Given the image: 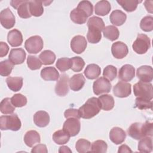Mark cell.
I'll use <instances>...</instances> for the list:
<instances>
[{
  "mask_svg": "<svg viewBox=\"0 0 153 153\" xmlns=\"http://www.w3.org/2000/svg\"><path fill=\"white\" fill-rule=\"evenodd\" d=\"M152 129L153 124L149 121L144 123H134L131 124L128 128L127 134L134 139L140 140L145 137H152Z\"/></svg>",
  "mask_w": 153,
  "mask_h": 153,
  "instance_id": "6da1fadb",
  "label": "cell"
},
{
  "mask_svg": "<svg viewBox=\"0 0 153 153\" xmlns=\"http://www.w3.org/2000/svg\"><path fill=\"white\" fill-rule=\"evenodd\" d=\"M101 109L98 98L93 97L89 98L86 102L79 109V114L81 118L90 119L98 114Z\"/></svg>",
  "mask_w": 153,
  "mask_h": 153,
  "instance_id": "7a4b0ae2",
  "label": "cell"
},
{
  "mask_svg": "<svg viewBox=\"0 0 153 153\" xmlns=\"http://www.w3.org/2000/svg\"><path fill=\"white\" fill-rule=\"evenodd\" d=\"M22 123L17 114L2 115L0 117V127L1 130H11L18 131L20 129Z\"/></svg>",
  "mask_w": 153,
  "mask_h": 153,
  "instance_id": "3957f363",
  "label": "cell"
},
{
  "mask_svg": "<svg viewBox=\"0 0 153 153\" xmlns=\"http://www.w3.org/2000/svg\"><path fill=\"white\" fill-rule=\"evenodd\" d=\"M134 96L151 100L153 97L152 85L149 82L139 81L133 86Z\"/></svg>",
  "mask_w": 153,
  "mask_h": 153,
  "instance_id": "277c9868",
  "label": "cell"
},
{
  "mask_svg": "<svg viewBox=\"0 0 153 153\" xmlns=\"http://www.w3.org/2000/svg\"><path fill=\"white\" fill-rule=\"evenodd\" d=\"M151 46L149 38L145 34H138L136 39L132 45L133 50L139 54H143L147 52Z\"/></svg>",
  "mask_w": 153,
  "mask_h": 153,
  "instance_id": "5b68a950",
  "label": "cell"
},
{
  "mask_svg": "<svg viewBox=\"0 0 153 153\" xmlns=\"http://www.w3.org/2000/svg\"><path fill=\"white\" fill-rule=\"evenodd\" d=\"M44 46L42 38L38 35H34L27 39L25 42L26 51L30 54H37L40 52Z\"/></svg>",
  "mask_w": 153,
  "mask_h": 153,
  "instance_id": "8992f818",
  "label": "cell"
},
{
  "mask_svg": "<svg viewBox=\"0 0 153 153\" xmlns=\"http://www.w3.org/2000/svg\"><path fill=\"white\" fill-rule=\"evenodd\" d=\"M111 87L112 85L110 81L104 77L99 78L93 84V90L96 95L108 93L110 92Z\"/></svg>",
  "mask_w": 153,
  "mask_h": 153,
  "instance_id": "52a82bcc",
  "label": "cell"
},
{
  "mask_svg": "<svg viewBox=\"0 0 153 153\" xmlns=\"http://www.w3.org/2000/svg\"><path fill=\"white\" fill-rule=\"evenodd\" d=\"M80 121L76 118H67L63 126V129L72 137L77 135L80 131Z\"/></svg>",
  "mask_w": 153,
  "mask_h": 153,
  "instance_id": "ba28073f",
  "label": "cell"
},
{
  "mask_svg": "<svg viewBox=\"0 0 153 153\" xmlns=\"http://www.w3.org/2000/svg\"><path fill=\"white\" fill-rule=\"evenodd\" d=\"M0 21L2 26L5 29L12 28L16 23L15 16L9 8L2 10L0 13Z\"/></svg>",
  "mask_w": 153,
  "mask_h": 153,
  "instance_id": "9c48e42d",
  "label": "cell"
},
{
  "mask_svg": "<svg viewBox=\"0 0 153 153\" xmlns=\"http://www.w3.org/2000/svg\"><path fill=\"white\" fill-rule=\"evenodd\" d=\"M131 93V85L130 83L119 81L113 88L114 94L118 97H128Z\"/></svg>",
  "mask_w": 153,
  "mask_h": 153,
  "instance_id": "30bf717a",
  "label": "cell"
},
{
  "mask_svg": "<svg viewBox=\"0 0 153 153\" xmlns=\"http://www.w3.org/2000/svg\"><path fill=\"white\" fill-rule=\"evenodd\" d=\"M69 76L64 74L60 77L55 86V92L59 96H65L69 92Z\"/></svg>",
  "mask_w": 153,
  "mask_h": 153,
  "instance_id": "8fae6325",
  "label": "cell"
},
{
  "mask_svg": "<svg viewBox=\"0 0 153 153\" xmlns=\"http://www.w3.org/2000/svg\"><path fill=\"white\" fill-rule=\"evenodd\" d=\"M87 42L84 36L82 35L75 36L71 41V50L76 54L84 52L87 47Z\"/></svg>",
  "mask_w": 153,
  "mask_h": 153,
  "instance_id": "7c38bea8",
  "label": "cell"
},
{
  "mask_svg": "<svg viewBox=\"0 0 153 153\" xmlns=\"http://www.w3.org/2000/svg\"><path fill=\"white\" fill-rule=\"evenodd\" d=\"M111 52L115 58L121 59L127 55L128 49L126 44L121 41H117L112 44Z\"/></svg>",
  "mask_w": 153,
  "mask_h": 153,
  "instance_id": "4fadbf2b",
  "label": "cell"
},
{
  "mask_svg": "<svg viewBox=\"0 0 153 153\" xmlns=\"http://www.w3.org/2000/svg\"><path fill=\"white\" fill-rule=\"evenodd\" d=\"M137 78L143 82H150L153 79V69L151 66L143 65L137 68L136 71Z\"/></svg>",
  "mask_w": 153,
  "mask_h": 153,
  "instance_id": "5bb4252c",
  "label": "cell"
},
{
  "mask_svg": "<svg viewBox=\"0 0 153 153\" xmlns=\"http://www.w3.org/2000/svg\"><path fill=\"white\" fill-rule=\"evenodd\" d=\"M135 76L134 68L129 64L123 65L119 71L118 78L123 81H130Z\"/></svg>",
  "mask_w": 153,
  "mask_h": 153,
  "instance_id": "9a60e30c",
  "label": "cell"
},
{
  "mask_svg": "<svg viewBox=\"0 0 153 153\" xmlns=\"http://www.w3.org/2000/svg\"><path fill=\"white\" fill-rule=\"evenodd\" d=\"M26 56V52L23 48H13L10 52L8 59L14 65H20L24 62Z\"/></svg>",
  "mask_w": 153,
  "mask_h": 153,
  "instance_id": "2e32d148",
  "label": "cell"
},
{
  "mask_svg": "<svg viewBox=\"0 0 153 153\" xmlns=\"http://www.w3.org/2000/svg\"><path fill=\"white\" fill-rule=\"evenodd\" d=\"M126 133L121 128L113 127L109 132L110 140L115 144L119 145L122 143L126 139Z\"/></svg>",
  "mask_w": 153,
  "mask_h": 153,
  "instance_id": "e0dca14e",
  "label": "cell"
},
{
  "mask_svg": "<svg viewBox=\"0 0 153 153\" xmlns=\"http://www.w3.org/2000/svg\"><path fill=\"white\" fill-rule=\"evenodd\" d=\"M88 17L86 13L78 7L74 8L70 13V18L71 20L78 25L85 23Z\"/></svg>",
  "mask_w": 153,
  "mask_h": 153,
  "instance_id": "ac0fdd59",
  "label": "cell"
},
{
  "mask_svg": "<svg viewBox=\"0 0 153 153\" xmlns=\"http://www.w3.org/2000/svg\"><path fill=\"white\" fill-rule=\"evenodd\" d=\"M7 41L11 47H19L23 42V36L20 30L14 29L10 30L7 35Z\"/></svg>",
  "mask_w": 153,
  "mask_h": 153,
  "instance_id": "d6986e66",
  "label": "cell"
},
{
  "mask_svg": "<svg viewBox=\"0 0 153 153\" xmlns=\"http://www.w3.org/2000/svg\"><path fill=\"white\" fill-rule=\"evenodd\" d=\"M85 82V79L82 74L74 75L69 79L70 88L75 91L80 90Z\"/></svg>",
  "mask_w": 153,
  "mask_h": 153,
  "instance_id": "ffe728a7",
  "label": "cell"
},
{
  "mask_svg": "<svg viewBox=\"0 0 153 153\" xmlns=\"http://www.w3.org/2000/svg\"><path fill=\"white\" fill-rule=\"evenodd\" d=\"M41 76L45 81H57L60 75L54 67L49 66L45 67L41 70Z\"/></svg>",
  "mask_w": 153,
  "mask_h": 153,
  "instance_id": "44dd1931",
  "label": "cell"
},
{
  "mask_svg": "<svg viewBox=\"0 0 153 153\" xmlns=\"http://www.w3.org/2000/svg\"><path fill=\"white\" fill-rule=\"evenodd\" d=\"M33 121L38 127H45L49 124L50 116L46 111H39L34 114Z\"/></svg>",
  "mask_w": 153,
  "mask_h": 153,
  "instance_id": "7402d4cb",
  "label": "cell"
},
{
  "mask_svg": "<svg viewBox=\"0 0 153 153\" xmlns=\"http://www.w3.org/2000/svg\"><path fill=\"white\" fill-rule=\"evenodd\" d=\"M109 19L112 24L120 26L125 23L127 19V16L123 11L120 10H115L111 13Z\"/></svg>",
  "mask_w": 153,
  "mask_h": 153,
  "instance_id": "603a6c76",
  "label": "cell"
},
{
  "mask_svg": "<svg viewBox=\"0 0 153 153\" xmlns=\"http://www.w3.org/2000/svg\"><path fill=\"white\" fill-rule=\"evenodd\" d=\"M40 141V135L35 130H29L25 134L24 142L29 147H32L34 145L39 143Z\"/></svg>",
  "mask_w": 153,
  "mask_h": 153,
  "instance_id": "cb8c5ba5",
  "label": "cell"
},
{
  "mask_svg": "<svg viewBox=\"0 0 153 153\" xmlns=\"http://www.w3.org/2000/svg\"><path fill=\"white\" fill-rule=\"evenodd\" d=\"M111 10V5L108 1H100L97 2L94 7V12L96 15L104 16L107 15Z\"/></svg>",
  "mask_w": 153,
  "mask_h": 153,
  "instance_id": "d4e9b609",
  "label": "cell"
},
{
  "mask_svg": "<svg viewBox=\"0 0 153 153\" xmlns=\"http://www.w3.org/2000/svg\"><path fill=\"white\" fill-rule=\"evenodd\" d=\"M101 109L104 111H110L113 109L114 106V97L109 94H103L98 98Z\"/></svg>",
  "mask_w": 153,
  "mask_h": 153,
  "instance_id": "484cf974",
  "label": "cell"
},
{
  "mask_svg": "<svg viewBox=\"0 0 153 153\" xmlns=\"http://www.w3.org/2000/svg\"><path fill=\"white\" fill-rule=\"evenodd\" d=\"M101 69L96 64H90L87 66L84 70V74L85 76L89 79H94L97 78L100 75Z\"/></svg>",
  "mask_w": 153,
  "mask_h": 153,
  "instance_id": "4316f807",
  "label": "cell"
},
{
  "mask_svg": "<svg viewBox=\"0 0 153 153\" xmlns=\"http://www.w3.org/2000/svg\"><path fill=\"white\" fill-rule=\"evenodd\" d=\"M29 8L30 14L35 17H39L44 13L42 1H29Z\"/></svg>",
  "mask_w": 153,
  "mask_h": 153,
  "instance_id": "83f0119b",
  "label": "cell"
},
{
  "mask_svg": "<svg viewBox=\"0 0 153 153\" xmlns=\"http://www.w3.org/2000/svg\"><path fill=\"white\" fill-rule=\"evenodd\" d=\"M22 77H12L9 76L6 79V83L8 87L13 91H19L23 86Z\"/></svg>",
  "mask_w": 153,
  "mask_h": 153,
  "instance_id": "f1b7e54d",
  "label": "cell"
},
{
  "mask_svg": "<svg viewBox=\"0 0 153 153\" xmlns=\"http://www.w3.org/2000/svg\"><path fill=\"white\" fill-rule=\"evenodd\" d=\"M137 149L141 152H151L152 150V137L147 136L140 139V141L138 143Z\"/></svg>",
  "mask_w": 153,
  "mask_h": 153,
  "instance_id": "f546056e",
  "label": "cell"
},
{
  "mask_svg": "<svg viewBox=\"0 0 153 153\" xmlns=\"http://www.w3.org/2000/svg\"><path fill=\"white\" fill-rule=\"evenodd\" d=\"M103 33L106 38L111 41L117 39L120 35V32L118 28L113 25H109L105 27L103 30Z\"/></svg>",
  "mask_w": 153,
  "mask_h": 153,
  "instance_id": "4dcf8cb0",
  "label": "cell"
},
{
  "mask_svg": "<svg viewBox=\"0 0 153 153\" xmlns=\"http://www.w3.org/2000/svg\"><path fill=\"white\" fill-rule=\"evenodd\" d=\"M70 137V135L63 129L59 130L53 133V140L58 145H64L69 140Z\"/></svg>",
  "mask_w": 153,
  "mask_h": 153,
  "instance_id": "1f68e13d",
  "label": "cell"
},
{
  "mask_svg": "<svg viewBox=\"0 0 153 153\" xmlns=\"http://www.w3.org/2000/svg\"><path fill=\"white\" fill-rule=\"evenodd\" d=\"M39 58L43 65H49L54 62L56 60V55L52 51L46 50L41 53L39 55Z\"/></svg>",
  "mask_w": 153,
  "mask_h": 153,
  "instance_id": "d6a6232c",
  "label": "cell"
},
{
  "mask_svg": "<svg viewBox=\"0 0 153 153\" xmlns=\"http://www.w3.org/2000/svg\"><path fill=\"white\" fill-rule=\"evenodd\" d=\"M87 24L88 29H96L102 31L105 28V23L103 20L102 19L97 16H92L90 17L88 20Z\"/></svg>",
  "mask_w": 153,
  "mask_h": 153,
  "instance_id": "836d02e7",
  "label": "cell"
},
{
  "mask_svg": "<svg viewBox=\"0 0 153 153\" xmlns=\"http://www.w3.org/2000/svg\"><path fill=\"white\" fill-rule=\"evenodd\" d=\"M0 111L4 114H11L14 112L15 106L12 104L10 98L6 97L1 102Z\"/></svg>",
  "mask_w": 153,
  "mask_h": 153,
  "instance_id": "e575fe53",
  "label": "cell"
},
{
  "mask_svg": "<svg viewBox=\"0 0 153 153\" xmlns=\"http://www.w3.org/2000/svg\"><path fill=\"white\" fill-rule=\"evenodd\" d=\"M117 2L125 11L132 12L136 9L138 4L141 1L137 0H117Z\"/></svg>",
  "mask_w": 153,
  "mask_h": 153,
  "instance_id": "d590c367",
  "label": "cell"
},
{
  "mask_svg": "<svg viewBox=\"0 0 153 153\" xmlns=\"http://www.w3.org/2000/svg\"><path fill=\"white\" fill-rule=\"evenodd\" d=\"M101 32L102 31L99 29L89 28L87 34L88 41L91 44L98 43L102 38Z\"/></svg>",
  "mask_w": 153,
  "mask_h": 153,
  "instance_id": "8d00e7d4",
  "label": "cell"
},
{
  "mask_svg": "<svg viewBox=\"0 0 153 153\" xmlns=\"http://www.w3.org/2000/svg\"><path fill=\"white\" fill-rule=\"evenodd\" d=\"M14 65L9 59H6L0 62V74L1 76L10 75L13 69Z\"/></svg>",
  "mask_w": 153,
  "mask_h": 153,
  "instance_id": "74e56055",
  "label": "cell"
},
{
  "mask_svg": "<svg viewBox=\"0 0 153 153\" xmlns=\"http://www.w3.org/2000/svg\"><path fill=\"white\" fill-rule=\"evenodd\" d=\"M75 149L79 153H85L90 152L91 143L84 139H79L76 141Z\"/></svg>",
  "mask_w": 153,
  "mask_h": 153,
  "instance_id": "f35d334b",
  "label": "cell"
},
{
  "mask_svg": "<svg viewBox=\"0 0 153 153\" xmlns=\"http://www.w3.org/2000/svg\"><path fill=\"white\" fill-rule=\"evenodd\" d=\"M108 145L102 140H97L93 142L91 145L90 152L104 153L107 151Z\"/></svg>",
  "mask_w": 153,
  "mask_h": 153,
  "instance_id": "ab89813d",
  "label": "cell"
},
{
  "mask_svg": "<svg viewBox=\"0 0 153 153\" xmlns=\"http://www.w3.org/2000/svg\"><path fill=\"white\" fill-rule=\"evenodd\" d=\"M71 59V69L74 72H80L84 67V60L78 56L72 57Z\"/></svg>",
  "mask_w": 153,
  "mask_h": 153,
  "instance_id": "60d3db41",
  "label": "cell"
},
{
  "mask_svg": "<svg viewBox=\"0 0 153 153\" xmlns=\"http://www.w3.org/2000/svg\"><path fill=\"white\" fill-rule=\"evenodd\" d=\"M140 27L145 32H151L153 30V17L151 16L144 17L140 21Z\"/></svg>",
  "mask_w": 153,
  "mask_h": 153,
  "instance_id": "b9f144b4",
  "label": "cell"
},
{
  "mask_svg": "<svg viewBox=\"0 0 153 153\" xmlns=\"http://www.w3.org/2000/svg\"><path fill=\"white\" fill-rule=\"evenodd\" d=\"M17 13L19 17L23 19H28L32 16L29 8V1H24L18 8Z\"/></svg>",
  "mask_w": 153,
  "mask_h": 153,
  "instance_id": "7bdbcfd3",
  "label": "cell"
},
{
  "mask_svg": "<svg viewBox=\"0 0 153 153\" xmlns=\"http://www.w3.org/2000/svg\"><path fill=\"white\" fill-rule=\"evenodd\" d=\"M12 104L17 108H21L25 106L27 103L26 97L20 93H17L12 96L11 98Z\"/></svg>",
  "mask_w": 153,
  "mask_h": 153,
  "instance_id": "ee69618b",
  "label": "cell"
},
{
  "mask_svg": "<svg viewBox=\"0 0 153 153\" xmlns=\"http://www.w3.org/2000/svg\"><path fill=\"white\" fill-rule=\"evenodd\" d=\"M117 75V68L112 65L106 66L103 72V75L104 78H106L109 81L114 80Z\"/></svg>",
  "mask_w": 153,
  "mask_h": 153,
  "instance_id": "f6af8a7d",
  "label": "cell"
},
{
  "mask_svg": "<svg viewBox=\"0 0 153 153\" xmlns=\"http://www.w3.org/2000/svg\"><path fill=\"white\" fill-rule=\"evenodd\" d=\"M42 62L39 59L35 56L29 55L27 58V65L31 70L39 69L42 66Z\"/></svg>",
  "mask_w": 153,
  "mask_h": 153,
  "instance_id": "bcb514c9",
  "label": "cell"
},
{
  "mask_svg": "<svg viewBox=\"0 0 153 153\" xmlns=\"http://www.w3.org/2000/svg\"><path fill=\"white\" fill-rule=\"evenodd\" d=\"M56 66L62 72H65L71 68V59L67 57H62L57 59Z\"/></svg>",
  "mask_w": 153,
  "mask_h": 153,
  "instance_id": "7dc6e473",
  "label": "cell"
},
{
  "mask_svg": "<svg viewBox=\"0 0 153 153\" xmlns=\"http://www.w3.org/2000/svg\"><path fill=\"white\" fill-rule=\"evenodd\" d=\"M152 101L148 99L137 97L135 100V106L141 110L146 109H152Z\"/></svg>",
  "mask_w": 153,
  "mask_h": 153,
  "instance_id": "c3c4849f",
  "label": "cell"
},
{
  "mask_svg": "<svg viewBox=\"0 0 153 153\" xmlns=\"http://www.w3.org/2000/svg\"><path fill=\"white\" fill-rule=\"evenodd\" d=\"M77 7L84 10L88 17H90L93 13V6L91 2L88 1H81L79 2Z\"/></svg>",
  "mask_w": 153,
  "mask_h": 153,
  "instance_id": "681fc988",
  "label": "cell"
},
{
  "mask_svg": "<svg viewBox=\"0 0 153 153\" xmlns=\"http://www.w3.org/2000/svg\"><path fill=\"white\" fill-rule=\"evenodd\" d=\"M64 116L66 119L69 118H76L79 119L81 118L78 109L75 108H69L66 109L64 112Z\"/></svg>",
  "mask_w": 153,
  "mask_h": 153,
  "instance_id": "f907efd6",
  "label": "cell"
},
{
  "mask_svg": "<svg viewBox=\"0 0 153 153\" xmlns=\"http://www.w3.org/2000/svg\"><path fill=\"white\" fill-rule=\"evenodd\" d=\"M31 152H41V153H47L48 150L47 146L44 144H38L35 146L31 150Z\"/></svg>",
  "mask_w": 153,
  "mask_h": 153,
  "instance_id": "816d5d0a",
  "label": "cell"
},
{
  "mask_svg": "<svg viewBox=\"0 0 153 153\" xmlns=\"http://www.w3.org/2000/svg\"><path fill=\"white\" fill-rule=\"evenodd\" d=\"M8 50L9 47L7 44L2 41L0 42V57H3L5 56L8 54Z\"/></svg>",
  "mask_w": 153,
  "mask_h": 153,
  "instance_id": "f5cc1de1",
  "label": "cell"
},
{
  "mask_svg": "<svg viewBox=\"0 0 153 153\" xmlns=\"http://www.w3.org/2000/svg\"><path fill=\"white\" fill-rule=\"evenodd\" d=\"M118 153H123V152H132V151L130 148L126 145H122L118 148Z\"/></svg>",
  "mask_w": 153,
  "mask_h": 153,
  "instance_id": "db71d44e",
  "label": "cell"
},
{
  "mask_svg": "<svg viewBox=\"0 0 153 153\" xmlns=\"http://www.w3.org/2000/svg\"><path fill=\"white\" fill-rule=\"evenodd\" d=\"M152 1H145L144 2L145 7L148 12L152 13Z\"/></svg>",
  "mask_w": 153,
  "mask_h": 153,
  "instance_id": "11a10c76",
  "label": "cell"
},
{
  "mask_svg": "<svg viewBox=\"0 0 153 153\" xmlns=\"http://www.w3.org/2000/svg\"><path fill=\"white\" fill-rule=\"evenodd\" d=\"M24 2V1H10V4L15 9H18L19 6Z\"/></svg>",
  "mask_w": 153,
  "mask_h": 153,
  "instance_id": "9f6ffc18",
  "label": "cell"
},
{
  "mask_svg": "<svg viewBox=\"0 0 153 153\" xmlns=\"http://www.w3.org/2000/svg\"><path fill=\"white\" fill-rule=\"evenodd\" d=\"M59 152H71L72 151L68 146H60L59 148Z\"/></svg>",
  "mask_w": 153,
  "mask_h": 153,
  "instance_id": "6f0895ef",
  "label": "cell"
}]
</instances>
